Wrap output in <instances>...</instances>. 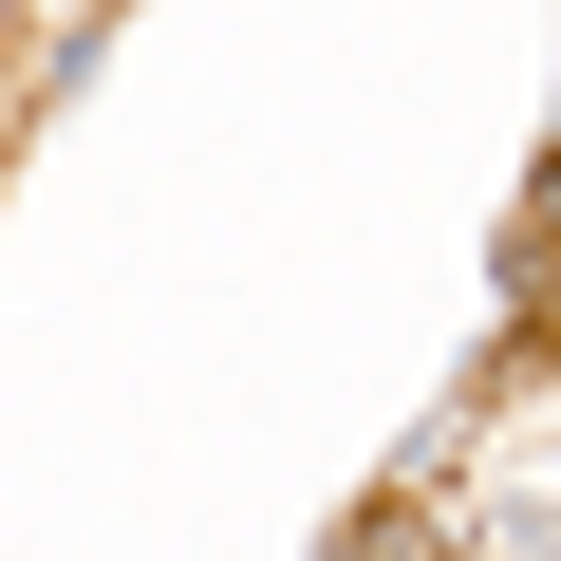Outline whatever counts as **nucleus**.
Listing matches in <instances>:
<instances>
[{"label":"nucleus","mask_w":561,"mask_h":561,"mask_svg":"<svg viewBox=\"0 0 561 561\" xmlns=\"http://www.w3.org/2000/svg\"><path fill=\"white\" fill-rule=\"evenodd\" d=\"M542 262H561V169H542Z\"/></svg>","instance_id":"1"}]
</instances>
